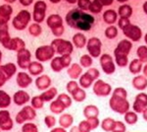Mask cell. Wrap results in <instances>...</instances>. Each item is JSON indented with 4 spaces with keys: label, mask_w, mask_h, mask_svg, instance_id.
Here are the masks:
<instances>
[{
    "label": "cell",
    "mask_w": 147,
    "mask_h": 132,
    "mask_svg": "<svg viewBox=\"0 0 147 132\" xmlns=\"http://www.w3.org/2000/svg\"><path fill=\"white\" fill-rule=\"evenodd\" d=\"M66 22L74 29L89 31L94 25L95 19L90 14L85 13L80 9H73L66 15Z\"/></svg>",
    "instance_id": "cell-1"
},
{
    "label": "cell",
    "mask_w": 147,
    "mask_h": 132,
    "mask_svg": "<svg viewBox=\"0 0 147 132\" xmlns=\"http://www.w3.org/2000/svg\"><path fill=\"white\" fill-rule=\"evenodd\" d=\"M105 36L108 39H114L118 36V29L115 26H110L105 30Z\"/></svg>",
    "instance_id": "cell-24"
},
{
    "label": "cell",
    "mask_w": 147,
    "mask_h": 132,
    "mask_svg": "<svg viewBox=\"0 0 147 132\" xmlns=\"http://www.w3.org/2000/svg\"><path fill=\"white\" fill-rule=\"evenodd\" d=\"M80 63L84 67H89L92 63V59L89 55H82V58H80Z\"/></svg>",
    "instance_id": "cell-30"
},
{
    "label": "cell",
    "mask_w": 147,
    "mask_h": 132,
    "mask_svg": "<svg viewBox=\"0 0 147 132\" xmlns=\"http://www.w3.org/2000/svg\"><path fill=\"white\" fill-rule=\"evenodd\" d=\"M132 44L131 42L127 40H121L120 44H118V47L115 49V55L117 63L120 66H125L127 63V54L129 52V49H131Z\"/></svg>",
    "instance_id": "cell-2"
},
{
    "label": "cell",
    "mask_w": 147,
    "mask_h": 132,
    "mask_svg": "<svg viewBox=\"0 0 147 132\" xmlns=\"http://www.w3.org/2000/svg\"><path fill=\"white\" fill-rule=\"evenodd\" d=\"M6 1H8V2H13V1H15V0H6Z\"/></svg>",
    "instance_id": "cell-43"
},
{
    "label": "cell",
    "mask_w": 147,
    "mask_h": 132,
    "mask_svg": "<svg viewBox=\"0 0 147 132\" xmlns=\"http://www.w3.org/2000/svg\"><path fill=\"white\" fill-rule=\"evenodd\" d=\"M143 10L144 12L147 14V1L146 2H144V4H143Z\"/></svg>",
    "instance_id": "cell-38"
},
{
    "label": "cell",
    "mask_w": 147,
    "mask_h": 132,
    "mask_svg": "<svg viewBox=\"0 0 147 132\" xmlns=\"http://www.w3.org/2000/svg\"><path fill=\"white\" fill-rule=\"evenodd\" d=\"M51 67L53 70L55 71H60L61 69L63 68L64 65L62 63V59H61V57H56L55 59H54L53 61H52L51 63Z\"/></svg>",
    "instance_id": "cell-27"
},
{
    "label": "cell",
    "mask_w": 147,
    "mask_h": 132,
    "mask_svg": "<svg viewBox=\"0 0 147 132\" xmlns=\"http://www.w3.org/2000/svg\"><path fill=\"white\" fill-rule=\"evenodd\" d=\"M123 31H124L125 35L131 40L137 42V40H139L141 39L142 32H141L140 28L137 27V26H136V25H131V24H130V25H129Z\"/></svg>",
    "instance_id": "cell-4"
},
{
    "label": "cell",
    "mask_w": 147,
    "mask_h": 132,
    "mask_svg": "<svg viewBox=\"0 0 147 132\" xmlns=\"http://www.w3.org/2000/svg\"><path fill=\"white\" fill-rule=\"evenodd\" d=\"M90 4H91L90 0H79V1H78V6H79V8L82 11L89 10Z\"/></svg>",
    "instance_id": "cell-29"
},
{
    "label": "cell",
    "mask_w": 147,
    "mask_h": 132,
    "mask_svg": "<svg viewBox=\"0 0 147 132\" xmlns=\"http://www.w3.org/2000/svg\"><path fill=\"white\" fill-rule=\"evenodd\" d=\"M56 47L57 51L59 53L63 54H70L73 51V45L70 42L64 40H55L52 44V47Z\"/></svg>",
    "instance_id": "cell-5"
},
{
    "label": "cell",
    "mask_w": 147,
    "mask_h": 132,
    "mask_svg": "<svg viewBox=\"0 0 147 132\" xmlns=\"http://www.w3.org/2000/svg\"><path fill=\"white\" fill-rule=\"evenodd\" d=\"M88 73L90 74V75L93 77V79H95L98 77V75H99V73H98V71H97V69H90V70L88 71Z\"/></svg>",
    "instance_id": "cell-36"
},
{
    "label": "cell",
    "mask_w": 147,
    "mask_h": 132,
    "mask_svg": "<svg viewBox=\"0 0 147 132\" xmlns=\"http://www.w3.org/2000/svg\"><path fill=\"white\" fill-rule=\"evenodd\" d=\"M68 73L70 74V76L72 78H78L80 76V74L82 73V68L78 64H73L72 67L69 69Z\"/></svg>",
    "instance_id": "cell-20"
},
{
    "label": "cell",
    "mask_w": 147,
    "mask_h": 132,
    "mask_svg": "<svg viewBox=\"0 0 147 132\" xmlns=\"http://www.w3.org/2000/svg\"><path fill=\"white\" fill-rule=\"evenodd\" d=\"M137 55H138L140 61L147 62V47H140L137 49Z\"/></svg>",
    "instance_id": "cell-26"
},
{
    "label": "cell",
    "mask_w": 147,
    "mask_h": 132,
    "mask_svg": "<svg viewBox=\"0 0 147 132\" xmlns=\"http://www.w3.org/2000/svg\"><path fill=\"white\" fill-rule=\"evenodd\" d=\"M10 104V98L7 94L0 91V107H6Z\"/></svg>",
    "instance_id": "cell-25"
},
{
    "label": "cell",
    "mask_w": 147,
    "mask_h": 132,
    "mask_svg": "<svg viewBox=\"0 0 147 132\" xmlns=\"http://www.w3.org/2000/svg\"><path fill=\"white\" fill-rule=\"evenodd\" d=\"M30 20V14L27 10H23L14 19L13 25L18 30H23V29L26 28V26L28 25Z\"/></svg>",
    "instance_id": "cell-3"
},
{
    "label": "cell",
    "mask_w": 147,
    "mask_h": 132,
    "mask_svg": "<svg viewBox=\"0 0 147 132\" xmlns=\"http://www.w3.org/2000/svg\"><path fill=\"white\" fill-rule=\"evenodd\" d=\"M67 2H69V3H71V4H74V3H76L77 1H79V0H66Z\"/></svg>",
    "instance_id": "cell-39"
},
{
    "label": "cell",
    "mask_w": 147,
    "mask_h": 132,
    "mask_svg": "<svg viewBox=\"0 0 147 132\" xmlns=\"http://www.w3.org/2000/svg\"><path fill=\"white\" fill-rule=\"evenodd\" d=\"M145 42H147V34H146V35H145Z\"/></svg>",
    "instance_id": "cell-44"
},
{
    "label": "cell",
    "mask_w": 147,
    "mask_h": 132,
    "mask_svg": "<svg viewBox=\"0 0 147 132\" xmlns=\"http://www.w3.org/2000/svg\"><path fill=\"white\" fill-rule=\"evenodd\" d=\"M18 62L20 64V67L22 68H27L28 64V61H30V53L28 51L27 49H21V51L19 52L18 54Z\"/></svg>",
    "instance_id": "cell-10"
},
{
    "label": "cell",
    "mask_w": 147,
    "mask_h": 132,
    "mask_svg": "<svg viewBox=\"0 0 147 132\" xmlns=\"http://www.w3.org/2000/svg\"><path fill=\"white\" fill-rule=\"evenodd\" d=\"M96 1H98L99 3L101 4L102 6H110L113 4L114 0H96Z\"/></svg>",
    "instance_id": "cell-35"
},
{
    "label": "cell",
    "mask_w": 147,
    "mask_h": 132,
    "mask_svg": "<svg viewBox=\"0 0 147 132\" xmlns=\"http://www.w3.org/2000/svg\"><path fill=\"white\" fill-rule=\"evenodd\" d=\"M73 42H74V44H76V47H84L85 42H86V39H85V37L82 35V34L79 33V34H76V35L74 36Z\"/></svg>",
    "instance_id": "cell-16"
},
{
    "label": "cell",
    "mask_w": 147,
    "mask_h": 132,
    "mask_svg": "<svg viewBox=\"0 0 147 132\" xmlns=\"http://www.w3.org/2000/svg\"><path fill=\"white\" fill-rule=\"evenodd\" d=\"M118 2H120V3H125V2H127V0H117Z\"/></svg>",
    "instance_id": "cell-40"
},
{
    "label": "cell",
    "mask_w": 147,
    "mask_h": 132,
    "mask_svg": "<svg viewBox=\"0 0 147 132\" xmlns=\"http://www.w3.org/2000/svg\"><path fill=\"white\" fill-rule=\"evenodd\" d=\"M102 8H103V6H102L98 1L93 0V1L91 2L90 6H89V11L92 12L93 14H98L102 11Z\"/></svg>",
    "instance_id": "cell-23"
},
{
    "label": "cell",
    "mask_w": 147,
    "mask_h": 132,
    "mask_svg": "<svg viewBox=\"0 0 147 132\" xmlns=\"http://www.w3.org/2000/svg\"><path fill=\"white\" fill-rule=\"evenodd\" d=\"M101 62V65L102 68L105 73L107 74H112L114 71H115V66H114L113 60H112V57L108 54H103L101 56L100 59Z\"/></svg>",
    "instance_id": "cell-9"
},
{
    "label": "cell",
    "mask_w": 147,
    "mask_h": 132,
    "mask_svg": "<svg viewBox=\"0 0 147 132\" xmlns=\"http://www.w3.org/2000/svg\"><path fill=\"white\" fill-rule=\"evenodd\" d=\"M118 25H119V27L122 29V30H124L129 25H130V22H129V18H123V17H121L119 19V21H118Z\"/></svg>",
    "instance_id": "cell-31"
},
{
    "label": "cell",
    "mask_w": 147,
    "mask_h": 132,
    "mask_svg": "<svg viewBox=\"0 0 147 132\" xmlns=\"http://www.w3.org/2000/svg\"><path fill=\"white\" fill-rule=\"evenodd\" d=\"M118 14L123 18H129L132 15V8L129 4H123L118 9Z\"/></svg>",
    "instance_id": "cell-15"
},
{
    "label": "cell",
    "mask_w": 147,
    "mask_h": 132,
    "mask_svg": "<svg viewBox=\"0 0 147 132\" xmlns=\"http://www.w3.org/2000/svg\"><path fill=\"white\" fill-rule=\"evenodd\" d=\"M134 86L139 90H142L147 86V80L143 76H138L134 79Z\"/></svg>",
    "instance_id": "cell-17"
},
{
    "label": "cell",
    "mask_w": 147,
    "mask_h": 132,
    "mask_svg": "<svg viewBox=\"0 0 147 132\" xmlns=\"http://www.w3.org/2000/svg\"><path fill=\"white\" fill-rule=\"evenodd\" d=\"M63 24V20L59 15L54 14V15L49 16V18L47 19V25L49 26L51 29H54L56 27H60Z\"/></svg>",
    "instance_id": "cell-14"
},
{
    "label": "cell",
    "mask_w": 147,
    "mask_h": 132,
    "mask_svg": "<svg viewBox=\"0 0 147 132\" xmlns=\"http://www.w3.org/2000/svg\"><path fill=\"white\" fill-rule=\"evenodd\" d=\"M103 19H104V22H105V23L112 25V24H114L116 21H117L118 13L115 10H113V9H109V10L104 12Z\"/></svg>",
    "instance_id": "cell-13"
},
{
    "label": "cell",
    "mask_w": 147,
    "mask_h": 132,
    "mask_svg": "<svg viewBox=\"0 0 147 132\" xmlns=\"http://www.w3.org/2000/svg\"><path fill=\"white\" fill-rule=\"evenodd\" d=\"M20 1H21V3H22L23 5L28 6V5H30V4L32 3V0H20Z\"/></svg>",
    "instance_id": "cell-37"
},
{
    "label": "cell",
    "mask_w": 147,
    "mask_h": 132,
    "mask_svg": "<svg viewBox=\"0 0 147 132\" xmlns=\"http://www.w3.org/2000/svg\"><path fill=\"white\" fill-rule=\"evenodd\" d=\"M46 12V4L43 1H37L34 5V20L35 22L40 23L44 20Z\"/></svg>",
    "instance_id": "cell-6"
},
{
    "label": "cell",
    "mask_w": 147,
    "mask_h": 132,
    "mask_svg": "<svg viewBox=\"0 0 147 132\" xmlns=\"http://www.w3.org/2000/svg\"><path fill=\"white\" fill-rule=\"evenodd\" d=\"M32 82V79H30L26 73H19L18 76V84L22 87H26L28 84Z\"/></svg>",
    "instance_id": "cell-18"
},
{
    "label": "cell",
    "mask_w": 147,
    "mask_h": 132,
    "mask_svg": "<svg viewBox=\"0 0 147 132\" xmlns=\"http://www.w3.org/2000/svg\"><path fill=\"white\" fill-rule=\"evenodd\" d=\"M129 70L130 72L134 74H137L138 72H140L141 70V61L137 60V59H134V60L131 61L129 65Z\"/></svg>",
    "instance_id": "cell-22"
},
{
    "label": "cell",
    "mask_w": 147,
    "mask_h": 132,
    "mask_svg": "<svg viewBox=\"0 0 147 132\" xmlns=\"http://www.w3.org/2000/svg\"><path fill=\"white\" fill-rule=\"evenodd\" d=\"M111 87L107 84L103 83V81L99 80L97 81L94 85V92H95L97 95H107V94L110 93Z\"/></svg>",
    "instance_id": "cell-11"
},
{
    "label": "cell",
    "mask_w": 147,
    "mask_h": 132,
    "mask_svg": "<svg viewBox=\"0 0 147 132\" xmlns=\"http://www.w3.org/2000/svg\"><path fill=\"white\" fill-rule=\"evenodd\" d=\"M92 81H93V77H92L90 74L87 72V73H85L84 75L80 78V85H82V87L87 88L91 85Z\"/></svg>",
    "instance_id": "cell-19"
},
{
    "label": "cell",
    "mask_w": 147,
    "mask_h": 132,
    "mask_svg": "<svg viewBox=\"0 0 147 132\" xmlns=\"http://www.w3.org/2000/svg\"><path fill=\"white\" fill-rule=\"evenodd\" d=\"M54 54V49L53 47H41L35 52L36 58L39 59L40 61H45L50 59Z\"/></svg>",
    "instance_id": "cell-7"
},
{
    "label": "cell",
    "mask_w": 147,
    "mask_h": 132,
    "mask_svg": "<svg viewBox=\"0 0 147 132\" xmlns=\"http://www.w3.org/2000/svg\"><path fill=\"white\" fill-rule=\"evenodd\" d=\"M0 60H1V52H0Z\"/></svg>",
    "instance_id": "cell-45"
},
{
    "label": "cell",
    "mask_w": 147,
    "mask_h": 132,
    "mask_svg": "<svg viewBox=\"0 0 147 132\" xmlns=\"http://www.w3.org/2000/svg\"><path fill=\"white\" fill-rule=\"evenodd\" d=\"M12 12V8L9 5H3L0 7V25H5L9 20V17Z\"/></svg>",
    "instance_id": "cell-12"
},
{
    "label": "cell",
    "mask_w": 147,
    "mask_h": 132,
    "mask_svg": "<svg viewBox=\"0 0 147 132\" xmlns=\"http://www.w3.org/2000/svg\"><path fill=\"white\" fill-rule=\"evenodd\" d=\"M55 94H56V89L53 88V89H50V90H49L48 92L44 93L43 95L41 96V97L43 98L44 100L48 101V100H50L51 98H53V96L55 95Z\"/></svg>",
    "instance_id": "cell-33"
},
{
    "label": "cell",
    "mask_w": 147,
    "mask_h": 132,
    "mask_svg": "<svg viewBox=\"0 0 147 132\" xmlns=\"http://www.w3.org/2000/svg\"><path fill=\"white\" fill-rule=\"evenodd\" d=\"M51 30H52V32H53L54 35L57 36V37L61 36L64 33V27H63V25L60 26V27H56V28H54V29H51Z\"/></svg>",
    "instance_id": "cell-34"
},
{
    "label": "cell",
    "mask_w": 147,
    "mask_h": 132,
    "mask_svg": "<svg viewBox=\"0 0 147 132\" xmlns=\"http://www.w3.org/2000/svg\"><path fill=\"white\" fill-rule=\"evenodd\" d=\"M87 49L93 57L99 56L101 51V42L97 38H92L87 42Z\"/></svg>",
    "instance_id": "cell-8"
},
{
    "label": "cell",
    "mask_w": 147,
    "mask_h": 132,
    "mask_svg": "<svg viewBox=\"0 0 147 132\" xmlns=\"http://www.w3.org/2000/svg\"><path fill=\"white\" fill-rule=\"evenodd\" d=\"M51 2H53V3H58L59 1H60V0H50Z\"/></svg>",
    "instance_id": "cell-41"
},
{
    "label": "cell",
    "mask_w": 147,
    "mask_h": 132,
    "mask_svg": "<svg viewBox=\"0 0 147 132\" xmlns=\"http://www.w3.org/2000/svg\"><path fill=\"white\" fill-rule=\"evenodd\" d=\"M49 85H50V79H49V77H47V76H42L38 80H36V86L40 89L46 88Z\"/></svg>",
    "instance_id": "cell-21"
},
{
    "label": "cell",
    "mask_w": 147,
    "mask_h": 132,
    "mask_svg": "<svg viewBox=\"0 0 147 132\" xmlns=\"http://www.w3.org/2000/svg\"><path fill=\"white\" fill-rule=\"evenodd\" d=\"M30 32L34 36H39V34L41 33V28H40V26L37 25V24H34V25L30 26Z\"/></svg>",
    "instance_id": "cell-32"
},
{
    "label": "cell",
    "mask_w": 147,
    "mask_h": 132,
    "mask_svg": "<svg viewBox=\"0 0 147 132\" xmlns=\"http://www.w3.org/2000/svg\"><path fill=\"white\" fill-rule=\"evenodd\" d=\"M144 74L147 75V65L145 66V68H144Z\"/></svg>",
    "instance_id": "cell-42"
},
{
    "label": "cell",
    "mask_w": 147,
    "mask_h": 132,
    "mask_svg": "<svg viewBox=\"0 0 147 132\" xmlns=\"http://www.w3.org/2000/svg\"><path fill=\"white\" fill-rule=\"evenodd\" d=\"M30 71L32 72L34 75H37V74H39L40 72L42 71L41 64L37 63V62H32V63L30 64Z\"/></svg>",
    "instance_id": "cell-28"
}]
</instances>
